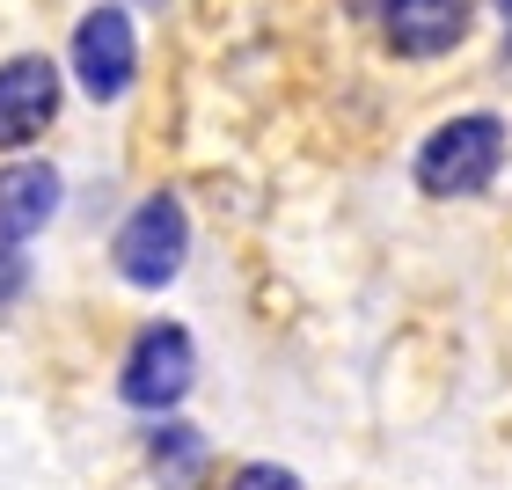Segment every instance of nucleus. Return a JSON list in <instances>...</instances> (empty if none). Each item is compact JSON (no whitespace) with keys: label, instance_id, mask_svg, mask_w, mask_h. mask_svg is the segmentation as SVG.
I'll return each instance as SVG.
<instances>
[{"label":"nucleus","instance_id":"1a4fd4ad","mask_svg":"<svg viewBox=\"0 0 512 490\" xmlns=\"http://www.w3.org/2000/svg\"><path fill=\"white\" fill-rule=\"evenodd\" d=\"M227 490H300V476L278 469V461H249V469L227 476Z\"/></svg>","mask_w":512,"mask_h":490},{"label":"nucleus","instance_id":"6e6552de","mask_svg":"<svg viewBox=\"0 0 512 490\" xmlns=\"http://www.w3.org/2000/svg\"><path fill=\"white\" fill-rule=\"evenodd\" d=\"M147 461H154L161 490H198V476H205V432L161 417V425L147 432Z\"/></svg>","mask_w":512,"mask_h":490},{"label":"nucleus","instance_id":"f8f14e48","mask_svg":"<svg viewBox=\"0 0 512 490\" xmlns=\"http://www.w3.org/2000/svg\"><path fill=\"white\" fill-rule=\"evenodd\" d=\"M498 8H505V22H512V0H498Z\"/></svg>","mask_w":512,"mask_h":490},{"label":"nucleus","instance_id":"0eeeda50","mask_svg":"<svg viewBox=\"0 0 512 490\" xmlns=\"http://www.w3.org/2000/svg\"><path fill=\"white\" fill-rule=\"evenodd\" d=\"M59 213V169L52 161H8L0 169V249H22L44 235V220Z\"/></svg>","mask_w":512,"mask_h":490},{"label":"nucleus","instance_id":"9b49d317","mask_svg":"<svg viewBox=\"0 0 512 490\" xmlns=\"http://www.w3.org/2000/svg\"><path fill=\"white\" fill-rule=\"evenodd\" d=\"M344 15H359V22H381V15H388V0H344Z\"/></svg>","mask_w":512,"mask_h":490},{"label":"nucleus","instance_id":"f257e3e1","mask_svg":"<svg viewBox=\"0 0 512 490\" xmlns=\"http://www.w3.org/2000/svg\"><path fill=\"white\" fill-rule=\"evenodd\" d=\"M498 169H505V125L491 110L447 118L417 147V191L425 198H476V191H491Z\"/></svg>","mask_w":512,"mask_h":490},{"label":"nucleus","instance_id":"20e7f679","mask_svg":"<svg viewBox=\"0 0 512 490\" xmlns=\"http://www.w3.org/2000/svg\"><path fill=\"white\" fill-rule=\"evenodd\" d=\"M139 74V30L125 8H88L74 22V81L96 103H118Z\"/></svg>","mask_w":512,"mask_h":490},{"label":"nucleus","instance_id":"423d86ee","mask_svg":"<svg viewBox=\"0 0 512 490\" xmlns=\"http://www.w3.org/2000/svg\"><path fill=\"white\" fill-rule=\"evenodd\" d=\"M381 37L403 59H439L469 37V0H388Z\"/></svg>","mask_w":512,"mask_h":490},{"label":"nucleus","instance_id":"7ed1b4c3","mask_svg":"<svg viewBox=\"0 0 512 490\" xmlns=\"http://www.w3.org/2000/svg\"><path fill=\"white\" fill-rule=\"evenodd\" d=\"M191 381H198V344H191L183 322H147V330L132 337L125 366H118V395L147 417H169L183 395H191Z\"/></svg>","mask_w":512,"mask_h":490},{"label":"nucleus","instance_id":"9d476101","mask_svg":"<svg viewBox=\"0 0 512 490\" xmlns=\"http://www.w3.org/2000/svg\"><path fill=\"white\" fill-rule=\"evenodd\" d=\"M22 286H30V264H22L15 249H0V308H8V300H15Z\"/></svg>","mask_w":512,"mask_h":490},{"label":"nucleus","instance_id":"f03ea898","mask_svg":"<svg viewBox=\"0 0 512 490\" xmlns=\"http://www.w3.org/2000/svg\"><path fill=\"white\" fill-rule=\"evenodd\" d=\"M183 256H191V213H183L176 191L139 198L125 213V227H118V242H110V264H118V278L139 286V293H161L183 271Z\"/></svg>","mask_w":512,"mask_h":490},{"label":"nucleus","instance_id":"39448f33","mask_svg":"<svg viewBox=\"0 0 512 490\" xmlns=\"http://www.w3.org/2000/svg\"><path fill=\"white\" fill-rule=\"evenodd\" d=\"M59 118V66L44 52H15L0 59V147H30L44 139V125Z\"/></svg>","mask_w":512,"mask_h":490}]
</instances>
